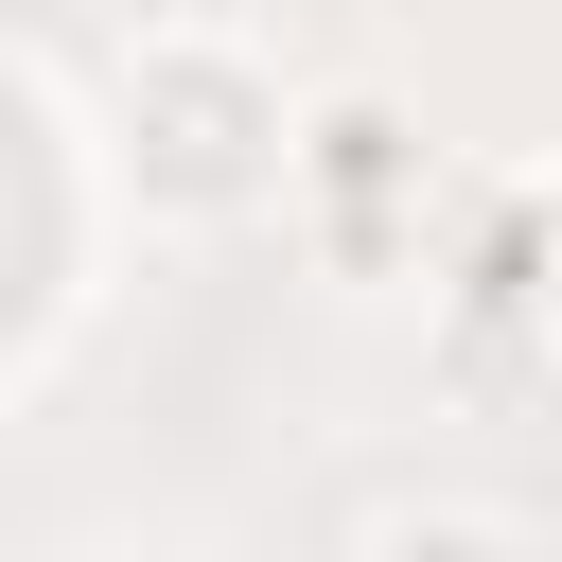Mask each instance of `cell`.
I'll return each instance as SVG.
<instances>
[{
  "mask_svg": "<svg viewBox=\"0 0 562 562\" xmlns=\"http://www.w3.org/2000/svg\"><path fill=\"white\" fill-rule=\"evenodd\" d=\"M246 140H263V123H246L228 70H158V193H228Z\"/></svg>",
  "mask_w": 562,
  "mask_h": 562,
  "instance_id": "6da1fadb",
  "label": "cell"
},
{
  "mask_svg": "<svg viewBox=\"0 0 562 562\" xmlns=\"http://www.w3.org/2000/svg\"><path fill=\"white\" fill-rule=\"evenodd\" d=\"M369 562H509V527H474V509H404Z\"/></svg>",
  "mask_w": 562,
  "mask_h": 562,
  "instance_id": "7a4b0ae2",
  "label": "cell"
}]
</instances>
